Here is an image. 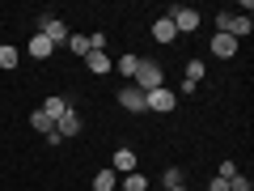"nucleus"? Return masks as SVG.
<instances>
[{
    "mask_svg": "<svg viewBox=\"0 0 254 191\" xmlns=\"http://www.w3.org/2000/svg\"><path fill=\"white\" fill-rule=\"evenodd\" d=\"M131 85H136L140 94H153V90H161V85H165L161 64H157V60H140V64H136V77H131Z\"/></svg>",
    "mask_w": 254,
    "mask_h": 191,
    "instance_id": "1",
    "label": "nucleus"
},
{
    "mask_svg": "<svg viewBox=\"0 0 254 191\" xmlns=\"http://www.w3.org/2000/svg\"><path fill=\"white\" fill-rule=\"evenodd\" d=\"M216 26H220L216 34H229V38H237V43H242V38L254 30V21L246 17V13H216Z\"/></svg>",
    "mask_w": 254,
    "mask_h": 191,
    "instance_id": "2",
    "label": "nucleus"
},
{
    "mask_svg": "<svg viewBox=\"0 0 254 191\" xmlns=\"http://www.w3.org/2000/svg\"><path fill=\"white\" fill-rule=\"evenodd\" d=\"M178 106V98H174V90H153V94H144V115H170V110Z\"/></svg>",
    "mask_w": 254,
    "mask_h": 191,
    "instance_id": "3",
    "label": "nucleus"
},
{
    "mask_svg": "<svg viewBox=\"0 0 254 191\" xmlns=\"http://www.w3.org/2000/svg\"><path fill=\"white\" fill-rule=\"evenodd\" d=\"M165 17L174 21V30H178V34H195V30H199V13L190 9V4H178V9H170Z\"/></svg>",
    "mask_w": 254,
    "mask_h": 191,
    "instance_id": "4",
    "label": "nucleus"
},
{
    "mask_svg": "<svg viewBox=\"0 0 254 191\" xmlns=\"http://www.w3.org/2000/svg\"><path fill=\"white\" fill-rule=\"evenodd\" d=\"M38 34H43V38H47L51 47L68 43V26H64L60 17H38Z\"/></svg>",
    "mask_w": 254,
    "mask_h": 191,
    "instance_id": "5",
    "label": "nucleus"
},
{
    "mask_svg": "<svg viewBox=\"0 0 254 191\" xmlns=\"http://www.w3.org/2000/svg\"><path fill=\"white\" fill-rule=\"evenodd\" d=\"M119 106L131 110V115H144V94H140L136 85H123V90H119Z\"/></svg>",
    "mask_w": 254,
    "mask_h": 191,
    "instance_id": "6",
    "label": "nucleus"
},
{
    "mask_svg": "<svg viewBox=\"0 0 254 191\" xmlns=\"http://www.w3.org/2000/svg\"><path fill=\"white\" fill-rule=\"evenodd\" d=\"M55 132H60L64 140H68V136H76V132H81V115H76V106H68V110H64L60 119H55Z\"/></svg>",
    "mask_w": 254,
    "mask_h": 191,
    "instance_id": "7",
    "label": "nucleus"
},
{
    "mask_svg": "<svg viewBox=\"0 0 254 191\" xmlns=\"http://www.w3.org/2000/svg\"><path fill=\"white\" fill-rule=\"evenodd\" d=\"M237 38H229V34H212V55H216V60H233L237 55Z\"/></svg>",
    "mask_w": 254,
    "mask_h": 191,
    "instance_id": "8",
    "label": "nucleus"
},
{
    "mask_svg": "<svg viewBox=\"0 0 254 191\" xmlns=\"http://www.w3.org/2000/svg\"><path fill=\"white\" fill-rule=\"evenodd\" d=\"M110 170H115V174H131V170H136V149H115Z\"/></svg>",
    "mask_w": 254,
    "mask_h": 191,
    "instance_id": "9",
    "label": "nucleus"
},
{
    "mask_svg": "<svg viewBox=\"0 0 254 191\" xmlns=\"http://www.w3.org/2000/svg\"><path fill=\"white\" fill-rule=\"evenodd\" d=\"M85 68H89L93 77L110 73V55H106V51H89V55H85Z\"/></svg>",
    "mask_w": 254,
    "mask_h": 191,
    "instance_id": "10",
    "label": "nucleus"
},
{
    "mask_svg": "<svg viewBox=\"0 0 254 191\" xmlns=\"http://www.w3.org/2000/svg\"><path fill=\"white\" fill-rule=\"evenodd\" d=\"M153 38H157V43H174V38H178L174 21H170V17H157V21H153Z\"/></svg>",
    "mask_w": 254,
    "mask_h": 191,
    "instance_id": "11",
    "label": "nucleus"
},
{
    "mask_svg": "<svg viewBox=\"0 0 254 191\" xmlns=\"http://www.w3.org/2000/svg\"><path fill=\"white\" fill-rule=\"evenodd\" d=\"M115 183H119V174H115V170L106 166V170H98V174H93L89 191H115Z\"/></svg>",
    "mask_w": 254,
    "mask_h": 191,
    "instance_id": "12",
    "label": "nucleus"
},
{
    "mask_svg": "<svg viewBox=\"0 0 254 191\" xmlns=\"http://www.w3.org/2000/svg\"><path fill=\"white\" fill-rule=\"evenodd\" d=\"M26 51H30V55H34V60H51V51H55V47H51V43H47V38H43V34H34V38H30V47H26Z\"/></svg>",
    "mask_w": 254,
    "mask_h": 191,
    "instance_id": "13",
    "label": "nucleus"
},
{
    "mask_svg": "<svg viewBox=\"0 0 254 191\" xmlns=\"http://www.w3.org/2000/svg\"><path fill=\"white\" fill-rule=\"evenodd\" d=\"M68 106H72V102H68V98H60V94H55V98H47V102H43V106H38V110H43V115H51V119H60V115H64V110H68Z\"/></svg>",
    "mask_w": 254,
    "mask_h": 191,
    "instance_id": "14",
    "label": "nucleus"
},
{
    "mask_svg": "<svg viewBox=\"0 0 254 191\" xmlns=\"http://www.w3.org/2000/svg\"><path fill=\"white\" fill-rule=\"evenodd\" d=\"M30 127H34V132H43V136H51V132H55V119L43 115V110H34V115H30Z\"/></svg>",
    "mask_w": 254,
    "mask_h": 191,
    "instance_id": "15",
    "label": "nucleus"
},
{
    "mask_svg": "<svg viewBox=\"0 0 254 191\" xmlns=\"http://www.w3.org/2000/svg\"><path fill=\"white\" fill-rule=\"evenodd\" d=\"M119 183H123V191H148V179H144V174H140V170L123 174V179H119Z\"/></svg>",
    "mask_w": 254,
    "mask_h": 191,
    "instance_id": "16",
    "label": "nucleus"
},
{
    "mask_svg": "<svg viewBox=\"0 0 254 191\" xmlns=\"http://www.w3.org/2000/svg\"><path fill=\"white\" fill-rule=\"evenodd\" d=\"M17 64H21V51H17V47H9V43H4V47H0V68H9V73H13Z\"/></svg>",
    "mask_w": 254,
    "mask_h": 191,
    "instance_id": "17",
    "label": "nucleus"
},
{
    "mask_svg": "<svg viewBox=\"0 0 254 191\" xmlns=\"http://www.w3.org/2000/svg\"><path fill=\"white\" fill-rule=\"evenodd\" d=\"M64 47H72V55H81V60H85V55H89V34H68V43H64Z\"/></svg>",
    "mask_w": 254,
    "mask_h": 191,
    "instance_id": "18",
    "label": "nucleus"
},
{
    "mask_svg": "<svg viewBox=\"0 0 254 191\" xmlns=\"http://www.w3.org/2000/svg\"><path fill=\"white\" fill-rule=\"evenodd\" d=\"M203 73H208V68H203V60H187V81H190V85H199Z\"/></svg>",
    "mask_w": 254,
    "mask_h": 191,
    "instance_id": "19",
    "label": "nucleus"
},
{
    "mask_svg": "<svg viewBox=\"0 0 254 191\" xmlns=\"http://www.w3.org/2000/svg\"><path fill=\"white\" fill-rule=\"evenodd\" d=\"M136 64H140V55H123L119 60V77H136Z\"/></svg>",
    "mask_w": 254,
    "mask_h": 191,
    "instance_id": "20",
    "label": "nucleus"
},
{
    "mask_svg": "<svg viewBox=\"0 0 254 191\" xmlns=\"http://www.w3.org/2000/svg\"><path fill=\"white\" fill-rule=\"evenodd\" d=\"M229 191H254V183L246 179V174H233V179H229Z\"/></svg>",
    "mask_w": 254,
    "mask_h": 191,
    "instance_id": "21",
    "label": "nucleus"
},
{
    "mask_svg": "<svg viewBox=\"0 0 254 191\" xmlns=\"http://www.w3.org/2000/svg\"><path fill=\"white\" fill-rule=\"evenodd\" d=\"M161 183H165V191H170V187H182V174H178V170H174V166H170V170L161 174Z\"/></svg>",
    "mask_w": 254,
    "mask_h": 191,
    "instance_id": "22",
    "label": "nucleus"
},
{
    "mask_svg": "<svg viewBox=\"0 0 254 191\" xmlns=\"http://www.w3.org/2000/svg\"><path fill=\"white\" fill-rule=\"evenodd\" d=\"M233 174H242V170H237V162H220V174H216V179H233Z\"/></svg>",
    "mask_w": 254,
    "mask_h": 191,
    "instance_id": "23",
    "label": "nucleus"
},
{
    "mask_svg": "<svg viewBox=\"0 0 254 191\" xmlns=\"http://www.w3.org/2000/svg\"><path fill=\"white\" fill-rule=\"evenodd\" d=\"M208 191H229V183H225V179H212V183H208Z\"/></svg>",
    "mask_w": 254,
    "mask_h": 191,
    "instance_id": "24",
    "label": "nucleus"
},
{
    "mask_svg": "<svg viewBox=\"0 0 254 191\" xmlns=\"http://www.w3.org/2000/svg\"><path fill=\"white\" fill-rule=\"evenodd\" d=\"M170 191H187V187H170Z\"/></svg>",
    "mask_w": 254,
    "mask_h": 191,
    "instance_id": "25",
    "label": "nucleus"
}]
</instances>
